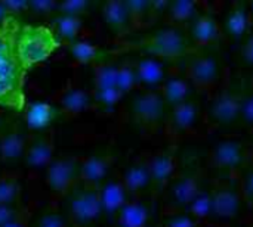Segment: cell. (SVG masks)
<instances>
[{"instance_id":"3957f363","label":"cell","mask_w":253,"mask_h":227,"mask_svg":"<svg viewBox=\"0 0 253 227\" xmlns=\"http://www.w3.org/2000/svg\"><path fill=\"white\" fill-rule=\"evenodd\" d=\"M127 103L130 121L144 133L156 134L163 126L168 108L159 90H138Z\"/></svg>"},{"instance_id":"6da1fadb","label":"cell","mask_w":253,"mask_h":227,"mask_svg":"<svg viewBox=\"0 0 253 227\" xmlns=\"http://www.w3.org/2000/svg\"><path fill=\"white\" fill-rule=\"evenodd\" d=\"M135 47L141 55L162 62L181 61L193 52L185 30L173 25H166L145 34L135 43Z\"/></svg>"},{"instance_id":"7a4b0ae2","label":"cell","mask_w":253,"mask_h":227,"mask_svg":"<svg viewBox=\"0 0 253 227\" xmlns=\"http://www.w3.org/2000/svg\"><path fill=\"white\" fill-rule=\"evenodd\" d=\"M58 47H61V43L47 25L27 24L19 27L15 52L25 72L50 58Z\"/></svg>"},{"instance_id":"f907efd6","label":"cell","mask_w":253,"mask_h":227,"mask_svg":"<svg viewBox=\"0 0 253 227\" xmlns=\"http://www.w3.org/2000/svg\"><path fill=\"white\" fill-rule=\"evenodd\" d=\"M251 155H252V160H253V154H251Z\"/></svg>"},{"instance_id":"d590c367","label":"cell","mask_w":253,"mask_h":227,"mask_svg":"<svg viewBox=\"0 0 253 227\" xmlns=\"http://www.w3.org/2000/svg\"><path fill=\"white\" fill-rule=\"evenodd\" d=\"M58 10V1L53 0H31L27 6V15L39 19H50L53 15H56Z\"/></svg>"},{"instance_id":"74e56055","label":"cell","mask_w":253,"mask_h":227,"mask_svg":"<svg viewBox=\"0 0 253 227\" xmlns=\"http://www.w3.org/2000/svg\"><path fill=\"white\" fill-rule=\"evenodd\" d=\"M31 216H33L31 208L22 204L21 207L15 210V213L6 222L0 225V227H30Z\"/></svg>"},{"instance_id":"60d3db41","label":"cell","mask_w":253,"mask_h":227,"mask_svg":"<svg viewBox=\"0 0 253 227\" xmlns=\"http://www.w3.org/2000/svg\"><path fill=\"white\" fill-rule=\"evenodd\" d=\"M3 4L9 13V16H19L27 13V6H28V0H3Z\"/></svg>"},{"instance_id":"9a60e30c","label":"cell","mask_w":253,"mask_h":227,"mask_svg":"<svg viewBox=\"0 0 253 227\" xmlns=\"http://www.w3.org/2000/svg\"><path fill=\"white\" fill-rule=\"evenodd\" d=\"M114 165V157L111 154H92L82 157L80 160V183L99 189L108 179Z\"/></svg>"},{"instance_id":"d6986e66","label":"cell","mask_w":253,"mask_h":227,"mask_svg":"<svg viewBox=\"0 0 253 227\" xmlns=\"http://www.w3.org/2000/svg\"><path fill=\"white\" fill-rule=\"evenodd\" d=\"M119 179L129 198H139L142 194L150 189V173L147 167L145 155L135 158L125 170L119 174Z\"/></svg>"},{"instance_id":"ba28073f","label":"cell","mask_w":253,"mask_h":227,"mask_svg":"<svg viewBox=\"0 0 253 227\" xmlns=\"http://www.w3.org/2000/svg\"><path fill=\"white\" fill-rule=\"evenodd\" d=\"M202 191L203 188L197 173L176 174L163 191L165 207L169 213H182Z\"/></svg>"},{"instance_id":"836d02e7","label":"cell","mask_w":253,"mask_h":227,"mask_svg":"<svg viewBox=\"0 0 253 227\" xmlns=\"http://www.w3.org/2000/svg\"><path fill=\"white\" fill-rule=\"evenodd\" d=\"M92 95V103L93 109L110 112L113 111L120 100L123 99V95L117 89H105V90H90Z\"/></svg>"},{"instance_id":"83f0119b","label":"cell","mask_w":253,"mask_h":227,"mask_svg":"<svg viewBox=\"0 0 253 227\" xmlns=\"http://www.w3.org/2000/svg\"><path fill=\"white\" fill-rule=\"evenodd\" d=\"M21 24L16 18L9 16L3 25H0V66L9 61L18 59L15 52V41Z\"/></svg>"},{"instance_id":"7c38bea8","label":"cell","mask_w":253,"mask_h":227,"mask_svg":"<svg viewBox=\"0 0 253 227\" xmlns=\"http://www.w3.org/2000/svg\"><path fill=\"white\" fill-rule=\"evenodd\" d=\"M249 152L243 142L239 139H224L219 140L208 155L209 167L218 171H236L243 167V164L249 158Z\"/></svg>"},{"instance_id":"8fae6325","label":"cell","mask_w":253,"mask_h":227,"mask_svg":"<svg viewBox=\"0 0 253 227\" xmlns=\"http://www.w3.org/2000/svg\"><path fill=\"white\" fill-rule=\"evenodd\" d=\"M30 131L22 118H9L0 131V162L4 165L22 161Z\"/></svg>"},{"instance_id":"9c48e42d","label":"cell","mask_w":253,"mask_h":227,"mask_svg":"<svg viewBox=\"0 0 253 227\" xmlns=\"http://www.w3.org/2000/svg\"><path fill=\"white\" fill-rule=\"evenodd\" d=\"M243 87L230 84L219 90L209 103V118L216 126H233L240 121V109L243 100Z\"/></svg>"},{"instance_id":"5bb4252c","label":"cell","mask_w":253,"mask_h":227,"mask_svg":"<svg viewBox=\"0 0 253 227\" xmlns=\"http://www.w3.org/2000/svg\"><path fill=\"white\" fill-rule=\"evenodd\" d=\"M145 160L150 173V191H153L156 195H160L169 182L176 176L178 161L175 155L168 151L145 155Z\"/></svg>"},{"instance_id":"4fadbf2b","label":"cell","mask_w":253,"mask_h":227,"mask_svg":"<svg viewBox=\"0 0 253 227\" xmlns=\"http://www.w3.org/2000/svg\"><path fill=\"white\" fill-rule=\"evenodd\" d=\"M211 217L216 223L225 225V222L236 219L240 214L243 195L240 188H234L231 185H222L211 191Z\"/></svg>"},{"instance_id":"7bdbcfd3","label":"cell","mask_w":253,"mask_h":227,"mask_svg":"<svg viewBox=\"0 0 253 227\" xmlns=\"http://www.w3.org/2000/svg\"><path fill=\"white\" fill-rule=\"evenodd\" d=\"M242 59L246 65L253 66V34L249 35L242 47Z\"/></svg>"},{"instance_id":"ac0fdd59","label":"cell","mask_w":253,"mask_h":227,"mask_svg":"<svg viewBox=\"0 0 253 227\" xmlns=\"http://www.w3.org/2000/svg\"><path fill=\"white\" fill-rule=\"evenodd\" d=\"M47 27L52 30L61 46H70L79 40L86 38L84 31H86V22L84 18L80 16H73V15H64V13H56L47 21Z\"/></svg>"},{"instance_id":"4316f807","label":"cell","mask_w":253,"mask_h":227,"mask_svg":"<svg viewBox=\"0 0 253 227\" xmlns=\"http://www.w3.org/2000/svg\"><path fill=\"white\" fill-rule=\"evenodd\" d=\"M197 15H199L197 3L190 0L168 1L166 10L163 13L168 25H173V27H181L182 24L188 25Z\"/></svg>"},{"instance_id":"484cf974","label":"cell","mask_w":253,"mask_h":227,"mask_svg":"<svg viewBox=\"0 0 253 227\" xmlns=\"http://www.w3.org/2000/svg\"><path fill=\"white\" fill-rule=\"evenodd\" d=\"M68 58L77 66H93L98 62L104 61L102 53L98 44H93L89 38L79 40L70 46H67Z\"/></svg>"},{"instance_id":"f6af8a7d","label":"cell","mask_w":253,"mask_h":227,"mask_svg":"<svg viewBox=\"0 0 253 227\" xmlns=\"http://www.w3.org/2000/svg\"><path fill=\"white\" fill-rule=\"evenodd\" d=\"M9 121V118H7V115H6V112H4V109H1L0 108V131H1V129L6 126V123Z\"/></svg>"},{"instance_id":"e0dca14e","label":"cell","mask_w":253,"mask_h":227,"mask_svg":"<svg viewBox=\"0 0 253 227\" xmlns=\"http://www.w3.org/2000/svg\"><path fill=\"white\" fill-rule=\"evenodd\" d=\"M130 64L136 77L138 90H159L168 77L163 62L154 58L141 55L139 58L132 59Z\"/></svg>"},{"instance_id":"8992f818","label":"cell","mask_w":253,"mask_h":227,"mask_svg":"<svg viewBox=\"0 0 253 227\" xmlns=\"http://www.w3.org/2000/svg\"><path fill=\"white\" fill-rule=\"evenodd\" d=\"M55 157L53 129L30 133L28 143L22 157V164L30 177H39L40 174H44L47 165Z\"/></svg>"},{"instance_id":"d6a6232c","label":"cell","mask_w":253,"mask_h":227,"mask_svg":"<svg viewBox=\"0 0 253 227\" xmlns=\"http://www.w3.org/2000/svg\"><path fill=\"white\" fill-rule=\"evenodd\" d=\"M116 89L123 95H129L133 92H138L136 77L132 68L130 61L117 62V77H116Z\"/></svg>"},{"instance_id":"f35d334b","label":"cell","mask_w":253,"mask_h":227,"mask_svg":"<svg viewBox=\"0 0 253 227\" xmlns=\"http://www.w3.org/2000/svg\"><path fill=\"white\" fill-rule=\"evenodd\" d=\"M160 225L162 227H197L199 223L182 211V213H168Z\"/></svg>"},{"instance_id":"8d00e7d4","label":"cell","mask_w":253,"mask_h":227,"mask_svg":"<svg viewBox=\"0 0 253 227\" xmlns=\"http://www.w3.org/2000/svg\"><path fill=\"white\" fill-rule=\"evenodd\" d=\"M92 7H93V3L89 0H65V1H58L56 13L84 18L90 12Z\"/></svg>"},{"instance_id":"b9f144b4","label":"cell","mask_w":253,"mask_h":227,"mask_svg":"<svg viewBox=\"0 0 253 227\" xmlns=\"http://www.w3.org/2000/svg\"><path fill=\"white\" fill-rule=\"evenodd\" d=\"M240 192H242L245 201L253 202V168L243 176V180L240 185Z\"/></svg>"},{"instance_id":"f1b7e54d","label":"cell","mask_w":253,"mask_h":227,"mask_svg":"<svg viewBox=\"0 0 253 227\" xmlns=\"http://www.w3.org/2000/svg\"><path fill=\"white\" fill-rule=\"evenodd\" d=\"M249 27V9L245 7L242 3H236L231 6L230 12L225 16L222 24V31L231 38H242L246 34Z\"/></svg>"},{"instance_id":"e575fe53","label":"cell","mask_w":253,"mask_h":227,"mask_svg":"<svg viewBox=\"0 0 253 227\" xmlns=\"http://www.w3.org/2000/svg\"><path fill=\"white\" fill-rule=\"evenodd\" d=\"M211 202H212L211 191H202L193 199V202L188 205V208L184 213H187L197 223L209 220V217H211Z\"/></svg>"},{"instance_id":"f546056e","label":"cell","mask_w":253,"mask_h":227,"mask_svg":"<svg viewBox=\"0 0 253 227\" xmlns=\"http://www.w3.org/2000/svg\"><path fill=\"white\" fill-rule=\"evenodd\" d=\"M0 205L19 207L22 205V185L16 173L4 171L0 177Z\"/></svg>"},{"instance_id":"603a6c76","label":"cell","mask_w":253,"mask_h":227,"mask_svg":"<svg viewBox=\"0 0 253 227\" xmlns=\"http://www.w3.org/2000/svg\"><path fill=\"white\" fill-rule=\"evenodd\" d=\"M58 109L50 102H33L27 103L22 111V121L27 126L28 131H43L52 129V123L58 115Z\"/></svg>"},{"instance_id":"7dc6e473","label":"cell","mask_w":253,"mask_h":227,"mask_svg":"<svg viewBox=\"0 0 253 227\" xmlns=\"http://www.w3.org/2000/svg\"><path fill=\"white\" fill-rule=\"evenodd\" d=\"M249 15H252L253 16V3L251 4V9H249Z\"/></svg>"},{"instance_id":"52a82bcc","label":"cell","mask_w":253,"mask_h":227,"mask_svg":"<svg viewBox=\"0 0 253 227\" xmlns=\"http://www.w3.org/2000/svg\"><path fill=\"white\" fill-rule=\"evenodd\" d=\"M185 78L199 90H212L221 78L218 58L203 50H193L185 58Z\"/></svg>"},{"instance_id":"ee69618b","label":"cell","mask_w":253,"mask_h":227,"mask_svg":"<svg viewBox=\"0 0 253 227\" xmlns=\"http://www.w3.org/2000/svg\"><path fill=\"white\" fill-rule=\"evenodd\" d=\"M7 18H9V13H7V10H6L3 1H0V25H3V24L6 22Z\"/></svg>"},{"instance_id":"d4e9b609","label":"cell","mask_w":253,"mask_h":227,"mask_svg":"<svg viewBox=\"0 0 253 227\" xmlns=\"http://www.w3.org/2000/svg\"><path fill=\"white\" fill-rule=\"evenodd\" d=\"M190 92H191V84L185 77H179V75L166 77V80L159 89V93L168 109L191 99Z\"/></svg>"},{"instance_id":"816d5d0a","label":"cell","mask_w":253,"mask_h":227,"mask_svg":"<svg viewBox=\"0 0 253 227\" xmlns=\"http://www.w3.org/2000/svg\"><path fill=\"white\" fill-rule=\"evenodd\" d=\"M70 227H71V226H70Z\"/></svg>"},{"instance_id":"5b68a950","label":"cell","mask_w":253,"mask_h":227,"mask_svg":"<svg viewBox=\"0 0 253 227\" xmlns=\"http://www.w3.org/2000/svg\"><path fill=\"white\" fill-rule=\"evenodd\" d=\"M80 160L76 155H56L44 171V185L53 202H61L80 183Z\"/></svg>"},{"instance_id":"cb8c5ba5","label":"cell","mask_w":253,"mask_h":227,"mask_svg":"<svg viewBox=\"0 0 253 227\" xmlns=\"http://www.w3.org/2000/svg\"><path fill=\"white\" fill-rule=\"evenodd\" d=\"M148 225L150 208L142 196L129 198L111 223L113 227H147Z\"/></svg>"},{"instance_id":"bcb514c9","label":"cell","mask_w":253,"mask_h":227,"mask_svg":"<svg viewBox=\"0 0 253 227\" xmlns=\"http://www.w3.org/2000/svg\"><path fill=\"white\" fill-rule=\"evenodd\" d=\"M205 227H230L227 226V225H221V223H213V225H208V226Z\"/></svg>"},{"instance_id":"44dd1931","label":"cell","mask_w":253,"mask_h":227,"mask_svg":"<svg viewBox=\"0 0 253 227\" xmlns=\"http://www.w3.org/2000/svg\"><path fill=\"white\" fill-rule=\"evenodd\" d=\"M99 204H101V213L102 217L107 219V222L111 225L116 214L120 211V208L125 205V202L129 199L119 176L117 177H110L99 189Z\"/></svg>"},{"instance_id":"4dcf8cb0","label":"cell","mask_w":253,"mask_h":227,"mask_svg":"<svg viewBox=\"0 0 253 227\" xmlns=\"http://www.w3.org/2000/svg\"><path fill=\"white\" fill-rule=\"evenodd\" d=\"M30 227H70L61 204L50 201L39 211L33 213Z\"/></svg>"},{"instance_id":"277c9868","label":"cell","mask_w":253,"mask_h":227,"mask_svg":"<svg viewBox=\"0 0 253 227\" xmlns=\"http://www.w3.org/2000/svg\"><path fill=\"white\" fill-rule=\"evenodd\" d=\"M61 202H64L61 208L71 227H89L102 217L98 189L87 188L82 183H79Z\"/></svg>"},{"instance_id":"30bf717a","label":"cell","mask_w":253,"mask_h":227,"mask_svg":"<svg viewBox=\"0 0 253 227\" xmlns=\"http://www.w3.org/2000/svg\"><path fill=\"white\" fill-rule=\"evenodd\" d=\"M50 103L58 109L59 115L68 120L93 109L90 90H86L73 81H67L52 96Z\"/></svg>"},{"instance_id":"681fc988","label":"cell","mask_w":253,"mask_h":227,"mask_svg":"<svg viewBox=\"0 0 253 227\" xmlns=\"http://www.w3.org/2000/svg\"><path fill=\"white\" fill-rule=\"evenodd\" d=\"M3 173H4V170H3V168H0V177L3 176Z\"/></svg>"},{"instance_id":"7402d4cb","label":"cell","mask_w":253,"mask_h":227,"mask_svg":"<svg viewBox=\"0 0 253 227\" xmlns=\"http://www.w3.org/2000/svg\"><path fill=\"white\" fill-rule=\"evenodd\" d=\"M101 19L116 35H126L132 30L130 15L125 0H108L101 4Z\"/></svg>"},{"instance_id":"c3c4849f","label":"cell","mask_w":253,"mask_h":227,"mask_svg":"<svg viewBox=\"0 0 253 227\" xmlns=\"http://www.w3.org/2000/svg\"><path fill=\"white\" fill-rule=\"evenodd\" d=\"M147 227H162V225H151V223H150Z\"/></svg>"},{"instance_id":"2e32d148","label":"cell","mask_w":253,"mask_h":227,"mask_svg":"<svg viewBox=\"0 0 253 227\" xmlns=\"http://www.w3.org/2000/svg\"><path fill=\"white\" fill-rule=\"evenodd\" d=\"M199 120V103L188 99L168 109L165 120V131L170 136H182L194 129Z\"/></svg>"},{"instance_id":"1f68e13d","label":"cell","mask_w":253,"mask_h":227,"mask_svg":"<svg viewBox=\"0 0 253 227\" xmlns=\"http://www.w3.org/2000/svg\"><path fill=\"white\" fill-rule=\"evenodd\" d=\"M117 77V62L101 61L92 66V89L90 90H105L116 89Z\"/></svg>"},{"instance_id":"ffe728a7","label":"cell","mask_w":253,"mask_h":227,"mask_svg":"<svg viewBox=\"0 0 253 227\" xmlns=\"http://www.w3.org/2000/svg\"><path fill=\"white\" fill-rule=\"evenodd\" d=\"M187 35L191 44L199 46L200 49L213 44L222 32L221 25L218 21L209 13H199L188 25H187Z\"/></svg>"},{"instance_id":"ab89813d","label":"cell","mask_w":253,"mask_h":227,"mask_svg":"<svg viewBox=\"0 0 253 227\" xmlns=\"http://www.w3.org/2000/svg\"><path fill=\"white\" fill-rule=\"evenodd\" d=\"M240 121L253 129V89L243 92L242 109H240Z\"/></svg>"}]
</instances>
